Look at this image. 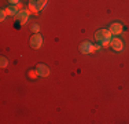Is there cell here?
Instances as JSON below:
<instances>
[{"instance_id":"obj_14","label":"cell","mask_w":129,"mask_h":124,"mask_svg":"<svg viewBox=\"0 0 129 124\" xmlns=\"http://www.w3.org/2000/svg\"><path fill=\"white\" fill-rule=\"evenodd\" d=\"M11 4H19V0H8Z\"/></svg>"},{"instance_id":"obj_11","label":"cell","mask_w":129,"mask_h":124,"mask_svg":"<svg viewBox=\"0 0 129 124\" xmlns=\"http://www.w3.org/2000/svg\"><path fill=\"white\" fill-rule=\"evenodd\" d=\"M7 15H8V11H7V10H2V14H0V19L4 21Z\"/></svg>"},{"instance_id":"obj_9","label":"cell","mask_w":129,"mask_h":124,"mask_svg":"<svg viewBox=\"0 0 129 124\" xmlns=\"http://www.w3.org/2000/svg\"><path fill=\"white\" fill-rule=\"evenodd\" d=\"M7 11H8V15H15V14L19 12V7H18V4H14V6H11V7H8Z\"/></svg>"},{"instance_id":"obj_10","label":"cell","mask_w":129,"mask_h":124,"mask_svg":"<svg viewBox=\"0 0 129 124\" xmlns=\"http://www.w3.org/2000/svg\"><path fill=\"white\" fill-rule=\"evenodd\" d=\"M0 65H2V68L8 66V59L6 57H2V58H0Z\"/></svg>"},{"instance_id":"obj_6","label":"cell","mask_w":129,"mask_h":124,"mask_svg":"<svg viewBox=\"0 0 129 124\" xmlns=\"http://www.w3.org/2000/svg\"><path fill=\"white\" fill-rule=\"evenodd\" d=\"M80 51L82 52V54H91V52H93L95 51V46L93 44H91L89 42H84V43H81V46H80Z\"/></svg>"},{"instance_id":"obj_3","label":"cell","mask_w":129,"mask_h":124,"mask_svg":"<svg viewBox=\"0 0 129 124\" xmlns=\"http://www.w3.org/2000/svg\"><path fill=\"white\" fill-rule=\"evenodd\" d=\"M43 43H44V39H43V36L40 35V33H35V35L30 37V46L36 50L41 47Z\"/></svg>"},{"instance_id":"obj_13","label":"cell","mask_w":129,"mask_h":124,"mask_svg":"<svg viewBox=\"0 0 129 124\" xmlns=\"http://www.w3.org/2000/svg\"><path fill=\"white\" fill-rule=\"evenodd\" d=\"M37 70H36V72H33V70H32V72H29V76H32V79H36V77L35 76H37Z\"/></svg>"},{"instance_id":"obj_5","label":"cell","mask_w":129,"mask_h":124,"mask_svg":"<svg viewBox=\"0 0 129 124\" xmlns=\"http://www.w3.org/2000/svg\"><path fill=\"white\" fill-rule=\"evenodd\" d=\"M110 46H111V48L114 50V51H122V48H124V42H122L121 39H118V37H114V39L110 40Z\"/></svg>"},{"instance_id":"obj_1","label":"cell","mask_w":129,"mask_h":124,"mask_svg":"<svg viewBox=\"0 0 129 124\" xmlns=\"http://www.w3.org/2000/svg\"><path fill=\"white\" fill-rule=\"evenodd\" d=\"M48 0H29V11L35 12V14H37L39 11H41L43 8L45 7V4H47Z\"/></svg>"},{"instance_id":"obj_2","label":"cell","mask_w":129,"mask_h":124,"mask_svg":"<svg viewBox=\"0 0 129 124\" xmlns=\"http://www.w3.org/2000/svg\"><path fill=\"white\" fill-rule=\"evenodd\" d=\"M111 32L107 29H100L96 32V35H95V39L98 40V42L100 43H110V40H111Z\"/></svg>"},{"instance_id":"obj_8","label":"cell","mask_w":129,"mask_h":124,"mask_svg":"<svg viewBox=\"0 0 129 124\" xmlns=\"http://www.w3.org/2000/svg\"><path fill=\"white\" fill-rule=\"evenodd\" d=\"M37 73H39V76H41V77H47L48 74H50V69H48V66L47 65H44V64H40L37 65Z\"/></svg>"},{"instance_id":"obj_7","label":"cell","mask_w":129,"mask_h":124,"mask_svg":"<svg viewBox=\"0 0 129 124\" xmlns=\"http://www.w3.org/2000/svg\"><path fill=\"white\" fill-rule=\"evenodd\" d=\"M29 17H30V11H27V10H21L17 14V18L21 22V25H25L27 22V19H29Z\"/></svg>"},{"instance_id":"obj_4","label":"cell","mask_w":129,"mask_h":124,"mask_svg":"<svg viewBox=\"0 0 129 124\" xmlns=\"http://www.w3.org/2000/svg\"><path fill=\"white\" fill-rule=\"evenodd\" d=\"M109 30L111 32L113 36H119L122 33V30H124V26H122L119 22H113L111 25H110Z\"/></svg>"},{"instance_id":"obj_12","label":"cell","mask_w":129,"mask_h":124,"mask_svg":"<svg viewBox=\"0 0 129 124\" xmlns=\"http://www.w3.org/2000/svg\"><path fill=\"white\" fill-rule=\"evenodd\" d=\"M32 29H33V32H35V33H39V32H40V26H39L37 24H35V25H33V26H32Z\"/></svg>"}]
</instances>
